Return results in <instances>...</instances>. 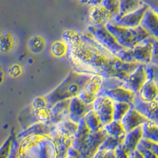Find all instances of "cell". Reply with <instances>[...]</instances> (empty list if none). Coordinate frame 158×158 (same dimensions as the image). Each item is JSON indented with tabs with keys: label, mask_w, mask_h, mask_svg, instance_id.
<instances>
[{
	"label": "cell",
	"mask_w": 158,
	"mask_h": 158,
	"mask_svg": "<svg viewBox=\"0 0 158 158\" xmlns=\"http://www.w3.org/2000/svg\"><path fill=\"white\" fill-rule=\"evenodd\" d=\"M63 40L68 45L67 56L76 71L123 81L140 65L115 57L88 31L80 32L67 29L63 32Z\"/></svg>",
	"instance_id": "cell-1"
},
{
	"label": "cell",
	"mask_w": 158,
	"mask_h": 158,
	"mask_svg": "<svg viewBox=\"0 0 158 158\" xmlns=\"http://www.w3.org/2000/svg\"><path fill=\"white\" fill-rule=\"evenodd\" d=\"M92 74L73 70L67 78L56 87L53 91L44 96L48 104V108L59 101L70 100L73 97H78L84 89L85 85L92 77Z\"/></svg>",
	"instance_id": "cell-2"
},
{
	"label": "cell",
	"mask_w": 158,
	"mask_h": 158,
	"mask_svg": "<svg viewBox=\"0 0 158 158\" xmlns=\"http://www.w3.org/2000/svg\"><path fill=\"white\" fill-rule=\"evenodd\" d=\"M19 158H58L56 144L49 135H36L19 142Z\"/></svg>",
	"instance_id": "cell-3"
},
{
	"label": "cell",
	"mask_w": 158,
	"mask_h": 158,
	"mask_svg": "<svg viewBox=\"0 0 158 158\" xmlns=\"http://www.w3.org/2000/svg\"><path fill=\"white\" fill-rule=\"evenodd\" d=\"M94 39L115 57L127 63H135L131 56V50L121 46L105 26L89 25L87 30Z\"/></svg>",
	"instance_id": "cell-4"
},
{
	"label": "cell",
	"mask_w": 158,
	"mask_h": 158,
	"mask_svg": "<svg viewBox=\"0 0 158 158\" xmlns=\"http://www.w3.org/2000/svg\"><path fill=\"white\" fill-rule=\"evenodd\" d=\"M105 27L121 46L129 50L133 49L138 44L151 37L141 25L137 28H126L109 22Z\"/></svg>",
	"instance_id": "cell-5"
},
{
	"label": "cell",
	"mask_w": 158,
	"mask_h": 158,
	"mask_svg": "<svg viewBox=\"0 0 158 158\" xmlns=\"http://www.w3.org/2000/svg\"><path fill=\"white\" fill-rule=\"evenodd\" d=\"M123 81L118 78H104L98 96H105L114 102L133 104L137 94L122 85Z\"/></svg>",
	"instance_id": "cell-6"
},
{
	"label": "cell",
	"mask_w": 158,
	"mask_h": 158,
	"mask_svg": "<svg viewBox=\"0 0 158 158\" xmlns=\"http://www.w3.org/2000/svg\"><path fill=\"white\" fill-rule=\"evenodd\" d=\"M114 101L105 96H98L93 104V109L97 114L104 127L113 120Z\"/></svg>",
	"instance_id": "cell-7"
},
{
	"label": "cell",
	"mask_w": 158,
	"mask_h": 158,
	"mask_svg": "<svg viewBox=\"0 0 158 158\" xmlns=\"http://www.w3.org/2000/svg\"><path fill=\"white\" fill-rule=\"evenodd\" d=\"M148 81L146 65L140 64L136 70H134L122 82L124 88L130 89L135 94H138L143 86V85Z\"/></svg>",
	"instance_id": "cell-8"
},
{
	"label": "cell",
	"mask_w": 158,
	"mask_h": 158,
	"mask_svg": "<svg viewBox=\"0 0 158 158\" xmlns=\"http://www.w3.org/2000/svg\"><path fill=\"white\" fill-rule=\"evenodd\" d=\"M148 4L143 3V5L137 10L123 15L120 18H114L111 22L117 25L126 28H137L140 26L144 16L146 15V11L149 9Z\"/></svg>",
	"instance_id": "cell-9"
},
{
	"label": "cell",
	"mask_w": 158,
	"mask_h": 158,
	"mask_svg": "<svg viewBox=\"0 0 158 158\" xmlns=\"http://www.w3.org/2000/svg\"><path fill=\"white\" fill-rule=\"evenodd\" d=\"M153 37H149L131 49V56L135 63L143 65H147L151 63L153 53Z\"/></svg>",
	"instance_id": "cell-10"
},
{
	"label": "cell",
	"mask_w": 158,
	"mask_h": 158,
	"mask_svg": "<svg viewBox=\"0 0 158 158\" xmlns=\"http://www.w3.org/2000/svg\"><path fill=\"white\" fill-rule=\"evenodd\" d=\"M108 135L104 129L99 131H90L85 146L81 152V158H93L99 148Z\"/></svg>",
	"instance_id": "cell-11"
},
{
	"label": "cell",
	"mask_w": 158,
	"mask_h": 158,
	"mask_svg": "<svg viewBox=\"0 0 158 158\" xmlns=\"http://www.w3.org/2000/svg\"><path fill=\"white\" fill-rule=\"evenodd\" d=\"M132 105L148 120L152 121L158 125V101L146 102L142 101L138 96L136 95Z\"/></svg>",
	"instance_id": "cell-12"
},
{
	"label": "cell",
	"mask_w": 158,
	"mask_h": 158,
	"mask_svg": "<svg viewBox=\"0 0 158 158\" xmlns=\"http://www.w3.org/2000/svg\"><path fill=\"white\" fill-rule=\"evenodd\" d=\"M93 109V104H85L78 97L70 99L69 104V114L70 119L74 123H79L89 111Z\"/></svg>",
	"instance_id": "cell-13"
},
{
	"label": "cell",
	"mask_w": 158,
	"mask_h": 158,
	"mask_svg": "<svg viewBox=\"0 0 158 158\" xmlns=\"http://www.w3.org/2000/svg\"><path fill=\"white\" fill-rule=\"evenodd\" d=\"M113 17L102 6H90L88 11V20L89 25L94 26H105L111 22Z\"/></svg>",
	"instance_id": "cell-14"
},
{
	"label": "cell",
	"mask_w": 158,
	"mask_h": 158,
	"mask_svg": "<svg viewBox=\"0 0 158 158\" xmlns=\"http://www.w3.org/2000/svg\"><path fill=\"white\" fill-rule=\"evenodd\" d=\"M69 104H70V100H65V101H59L51 107L49 108L50 119L48 124L56 125L59 122L70 119Z\"/></svg>",
	"instance_id": "cell-15"
},
{
	"label": "cell",
	"mask_w": 158,
	"mask_h": 158,
	"mask_svg": "<svg viewBox=\"0 0 158 158\" xmlns=\"http://www.w3.org/2000/svg\"><path fill=\"white\" fill-rule=\"evenodd\" d=\"M147 121V118L143 115H142L138 110L135 109L132 105L131 109L123 118L121 123H122L126 132L127 133V132L133 131L134 129L138 127L142 126Z\"/></svg>",
	"instance_id": "cell-16"
},
{
	"label": "cell",
	"mask_w": 158,
	"mask_h": 158,
	"mask_svg": "<svg viewBox=\"0 0 158 158\" xmlns=\"http://www.w3.org/2000/svg\"><path fill=\"white\" fill-rule=\"evenodd\" d=\"M52 125L46 123H36L29 127L26 129L23 130L21 133L18 134L16 136L18 142L26 138L31 136H36V135H49L52 133Z\"/></svg>",
	"instance_id": "cell-17"
},
{
	"label": "cell",
	"mask_w": 158,
	"mask_h": 158,
	"mask_svg": "<svg viewBox=\"0 0 158 158\" xmlns=\"http://www.w3.org/2000/svg\"><path fill=\"white\" fill-rule=\"evenodd\" d=\"M141 26L153 39L158 40V13L151 7L146 11Z\"/></svg>",
	"instance_id": "cell-18"
},
{
	"label": "cell",
	"mask_w": 158,
	"mask_h": 158,
	"mask_svg": "<svg viewBox=\"0 0 158 158\" xmlns=\"http://www.w3.org/2000/svg\"><path fill=\"white\" fill-rule=\"evenodd\" d=\"M50 136L54 141L56 144V149H57L58 158H65L67 156V153L68 149L74 142V137H67L64 135H59V134L52 131Z\"/></svg>",
	"instance_id": "cell-19"
},
{
	"label": "cell",
	"mask_w": 158,
	"mask_h": 158,
	"mask_svg": "<svg viewBox=\"0 0 158 158\" xmlns=\"http://www.w3.org/2000/svg\"><path fill=\"white\" fill-rule=\"evenodd\" d=\"M90 131H91L86 126L84 119H82L79 123L78 129L74 137V142L72 144V146L77 150H78L81 153L85 146V144H86L89 136Z\"/></svg>",
	"instance_id": "cell-20"
},
{
	"label": "cell",
	"mask_w": 158,
	"mask_h": 158,
	"mask_svg": "<svg viewBox=\"0 0 158 158\" xmlns=\"http://www.w3.org/2000/svg\"><path fill=\"white\" fill-rule=\"evenodd\" d=\"M143 138V129L142 126L135 128L126 134L124 138L123 145L130 153H132L137 149L138 144Z\"/></svg>",
	"instance_id": "cell-21"
},
{
	"label": "cell",
	"mask_w": 158,
	"mask_h": 158,
	"mask_svg": "<svg viewBox=\"0 0 158 158\" xmlns=\"http://www.w3.org/2000/svg\"><path fill=\"white\" fill-rule=\"evenodd\" d=\"M137 95L143 101L152 102L157 101L158 98V85L152 80H148L140 89Z\"/></svg>",
	"instance_id": "cell-22"
},
{
	"label": "cell",
	"mask_w": 158,
	"mask_h": 158,
	"mask_svg": "<svg viewBox=\"0 0 158 158\" xmlns=\"http://www.w3.org/2000/svg\"><path fill=\"white\" fill-rule=\"evenodd\" d=\"M78 129V123L67 119L52 125V131L67 137H74Z\"/></svg>",
	"instance_id": "cell-23"
},
{
	"label": "cell",
	"mask_w": 158,
	"mask_h": 158,
	"mask_svg": "<svg viewBox=\"0 0 158 158\" xmlns=\"http://www.w3.org/2000/svg\"><path fill=\"white\" fill-rule=\"evenodd\" d=\"M104 77L98 74H94L90 77V79L85 83L84 87L85 91L88 93L93 97H97L102 87Z\"/></svg>",
	"instance_id": "cell-24"
},
{
	"label": "cell",
	"mask_w": 158,
	"mask_h": 158,
	"mask_svg": "<svg viewBox=\"0 0 158 158\" xmlns=\"http://www.w3.org/2000/svg\"><path fill=\"white\" fill-rule=\"evenodd\" d=\"M118 2H119V15L116 18H120L123 15L134 12L143 5L141 0H118Z\"/></svg>",
	"instance_id": "cell-25"
},
{
	"label": "cell",
	"mask_w": 158,
	"mask_h": 158,
	"mask_svg": "<svg viewBox=\"0 0 158 158\" xmlns=\"http://www.w3.org/2000/svg\"><path fill=\"white\" fill-rule=\"evenodd\" d=\"M104 131L108 136L115 137V138H125L126 131L123 126L122 123L119 121L112 120L104 127Z\"/></svg>",
	"instance_id": "cell-26"
},
{
	"label": "cell",
	"mask_w": 158,
	"mask_h": 158,
	"mask_svg": "<svg viewBox=\"0 0 158 158\" xmlns=\"http://www.w3.org/2000/svg\"><path fill=\"white\" fill-rule=\"evenodd\" d=\"M84 121L91 131H99L104 128V125L101 122V118L94 111V109H92L85 115Z\"/></svg>",
	"instance_id": "cell-27"
},
{
	"label": "cell",
	"mask_w": 158,
	"mask_h": 158,
	"mask_svg": "<svg viewBox=\"0 0 158 158\" xmlns=\"http://www.w3.org/2000/svg\"><path fill=\"white\" fill-rule=\"evenodd\" d=\"M143 138L158 143V125L150 120H148L142 125Z\"/></svg>",
	"instance_id": "cell-28"
},
{
	"label": "cell",
	"mask_w": 158,
	"mask_h": 158,
	"mask_svg": "<svg viewBox=\"0 0 158 158\" xmlns=\"http://www.w3.org/2000/svg\"><path fill=\"white\" fill-rule=\"evenodd\" d=\"M132 107V104L127 102H114L113 104V120L119 121L123 119L125 115Z\"/></svg>",
	"instance_id": "cell-29"
},
{
	"label": "cell",
	"mask_w": 158,
	"mask_h": 158,
	"mask_svg": "<svg viewBox=\"0 0 158 158\" xmlns=\"http://www.w3.org/2000/svg\"><path fill=\"white\" fill-rule=\"evenodd\" d=\"M124 138H115L112 136H108L102 142L99 149L107 151H115L118 146L123 143Z\"/></svg>",
	"instance_id": "cell-30"
},
{
	"label": "cell",
	"mask_w": 158,
	"mask_h": 158,
	"mask_svg": "<svg viewBox=\"0 0 158 158\" xmlns=\"http://www.w3.org/2000/svg\"><path fill=\"white\" fill-rule=\"evenodd\" d=\"M16 44V39L10 32H4L1 36V50L2 52H10Z\"/></svg>",
	"instance_id": "cell-31"
},
{
	"label": "cell",
	"mask_w": 158,
	"mask_h": 158,
	"mask_svg": "<svg viewBox=\"0 0 158 158\" xmlns=\"http://www.w3.org/2000/svg\"><path fill=\"white\" fill-rule=\"evenodd\" d=\"M51 52L55 57H62L68 53V45L63 40L55 41L51 47Z\"/></svg>",
	"instance_id": "cell-32"
},
{
	"label": "cell",
	"mask_w": 158,
	"mask_h": 158,
	"mask_svg": "<svg viewBox=\"0 0 158 158\" xmlns=\"http://www.w3.org/2000/svg\"><path fill=\"white\" fill-rule=\"evenodd\" d=\"M101 6L104 7L113 17V19L119 15V2L118 0H104ZM112 19V20H113Z\"/></svg>",
	"instance_id": "cell-33"
},
{
	"label": "cell",
	"mask_w": 158,
	"mask_h": 158,
	"mask_svg": "<svg viewBox=\"0 0 158 158\" xmlns=\"http://www.w3.org/2000/svg\"><path fill=\"white\" fill-rule=\"evenodd\" d=\"M15 138H16V135H15L14 131H12L10 136L4 142L2 147L0 149V158H9L10 155L11 148H12L13 141Z\"/></svg>",
	"instance_id": "cell-34"
},
{
	"label": "cell",
	"mask_w": 158,
	"mask_h": 158,
	"mask_svg": "<svg viewBox=\"0 0 158 158\" xmlns=\"http://www.w3.org/2000/svg\"><path fill=\"white\" fill-rule=\"evenodd\" d=\"M44 45L45 42L41 36H33L29 41V49L34 53H38V52H41L44 48Z\"/></svg>",
	"instance_id": "cell-35"
},
{
	"label": "cell",
	"mask_w": 158,
	"mask_h": 158,
	"mask_svg": "<svg viewBox=\"0 0 158 158\" xmlns=\"http://www.w3.org/2000/svg\"><path fill=\"white\" fill-rule=\"evenodd\" d=\"M31 107L33 109L36 110H41L45 109V108H48V101L45 98V97H37L32 101L31 104Z\"/></svg>",
	"instance_id": "cell-36"
},
{
	"label": "cell",
	"mask_w": 158,
	"mask_h": 158,
	"mask_svg": "<svg viewBox=\"0 0 158 158\" xmlns=\"http://www.w3.org/2000/svg\"><path fill=\"white\" fill-rule=\"evenodd\" d=\"M146 73H147L148 80H152L158 83V67L153 64L146 65Z\"/></svg>",
	"instance_id": "cell-37"
},
{
	"label": "cell",
	"mask_w": 158,
	"mask_h": 158,
	"mask_svg": "<svg viewBox=\"0 0 158 158\" xmlns=\"http://www.w3.org/2000/svg\"><path fill=\"white\" fill-rule=\"evenodd\" d=\"M138 146L149 149V150L152 151L153 153H154L158 156V143L149 141L148 139H146V138H142L140 143L138 144Z\"/></svg>",
	"instance_id": "cell-38"
},
{
	"label": "cell",
	"mask_w": 158,
	"mask_h": 158,
	"mask_svg": "<svg viewBox=\"0 0 158 158\" xmlns=\"http://www.w3.org/2000/svg\"><path fill=\"white\" fill-rule=\"evenodd\" d=\"M115 158H130V154H131V153L124 146L123 143L117 147L115 150Z\"/></svg>",
	"instance_id": "cell-39"
},
{
	"label": "cell",
	"mask_w": 158,
	"mask_h": 158,
	"mask_svg": "<svg viewBox=\"0 0 158 158\" xmlns=\"http://www.w3.org/2000/svg\"><path fill=\"white\" fill-rule=\"evenodd\" d=\"M78 97L81 99V101H82L85 104H88V105L94 104V101H95L96 98H97V97H93V96H91L90 94H89L88 93H86L85 90H82V91L80 93V94L78 95Z\"/></svg>",
	"instance_id": "cell-40"
},
{
	"label": "cell",
	"mask_w": 158,
	"mask_h": 158,
	"mask_svg": "<svg viewBox=\"0 0 158 158\" xmlns=\"http://www.w3.org/2000/svg\"><path fill=\"white\" fill-rule=\"evenodd\" d=\"M93 158H115V151H107L99 149Z\"/></svg>",
	"instance_id": "cell-41"
},
{
	"label": "cell",
	"mask_w": 158,
	"mask_h": 158,
	"mask_svg": "<svg viewBox=\"0 0 158 158\" xmlns=\"http://www.w3.org/2000/svg\"><path fill=\"white\" fill-rule=\"evenodd\" d=\"M150 64L158 67V40L153 39V53Z\"/></svg>",
	"instance_id": "cell-42"
},
{
	"label": "cell",
	"mask_w": 158,
	"mask_h": 158,
	"mask_svg": "<svg viewBox=\"0 0 158 158\" xmlns=\"http://www.w3.org/2000/svg\"><path fill=\"white\" fill-rule=\"evenodd\" d=\"M18 147H19V142L18 141L17 138H15L13 141L12 148H11L10 155L9 158H19L18 156Z\"/></svg>",
	"instance_id": "cell-43"
},
{
	"label": "cell",
	"mask_w": 158,
	"mask_h": 158,
	"mask_svg": "<svg viewBox=\"0 0 158 158\" xmlns=\"http://www.w3.org/2000/svg\"><path fill=\"white\" fill-rule=\"evenodd\" d=\"M137 150L139 151V152L143 155V156L145 158H158V156H156L154 153H153L152 151H150L149 149H146V148L142 147V146H138Z\"/></svg>",
	"instance_id": "cell-44"
},
{
	"label": "cell",
	"mask_w": 158,
	"mask_h": 158,
	"mask_svg": "<svg viewBox=\"0 0 158 158\" xmlns=\"http://www.w3.org/2000/svg\"><path fill=\"white\" fill-rule=\"evenodd\" d=\"M66 157L69 158H81V153L79 152L78 150H77L76 149H74L73 146H70V149H68L67 153V156Z\"/></svg>",
	"instance_id": "cell-45"
},
{
	"label": "cell",
	"mask_w": 158,
	"mask_h": 158,
	"mask_svg": "<svg viewBox=\"0 0 158 158\" xmlns=\"http://www.w3.org/2000/svg\"><path fill=\"white\" fill-rule=\"evenodd\" d=\"M9 74L11 77H16L18 76H19L20 74H22V68L20 67L19 65L15 64L14 65L13 67H11V68L9 70Z\"/></svg>",
	"instance_id": "cell-46"
},
{
	"label": "cell",
	"mask_w": 158,
	"mask_h": 158,
	"mask_svg": "<svg viewBox=\"0 0 158 158\" xmlns=\"http://www.w3.org/2000/svg\"><path fill=\"white\" fill-rule=\"evenodd\" d=\"M103 1L104 0H81V3H86L90 6H94L101 5Z\"/></svg>",
	"instance_id": "cell-47"
},
{
	"label": "cell",
	"mask_w": 158,
	"mask_h": 158,
	"mask_svg": "<svg viewBox=\"0 0 158 158\" xmlns=\"http://www.w3.org/2000/svg\"><path fill=\"white\" fill-rule=\"evenodd\" d=\"M65 158H69V157H65Z\"/></svg>",
	"instance_id": "cell-48"
},
{
	"label": "cell",
	"mask_w": 158,
	"mask_h": 158,
	"mask_svg": "<svg viewBox=\"0 0 158 158\" xmlns=\"http://www.w3.org/2000/svg\"><path fill=\"white\" fill-rule=\"evenodd\" d=\"M157 85H158V83H157ZM157 101H158V98H157Z\"/></svg>",
	"instance_id": "cell-49"
}]
</instances>
